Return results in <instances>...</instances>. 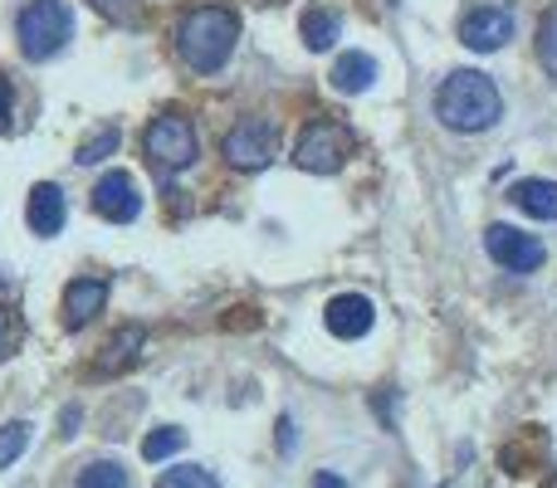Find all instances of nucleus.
I'll return each instance as SVG.
<instances>
[{
    "mask_svg": "<svg viewBox=\"0 0 557 488\" xmlns=\"http://www.w3.org/2000/svg\"><path fill=\"white\" fill-rule=\"evenodd\" d=\"M435 117L450 133H490L504 117V93L480 68H450L435 88Z\"/></svg>",
    "mask_w": 557,
    "mask_h": 488,
    "instance_id": "obj_1",
    "label": "nucleus"
},
{
    "mask_svg": "<svg viewBox=\"0 0 557 488\" xmlns=\"http://www.w3.org/2000/svg\"><path fill=\"white\" fill-rule=\"evenodd\" d=\"M147 157H152L157 166H166V172H182V166L196 162V127L191 117L182 113H162L152 117V127H147Z\"/></svg>",
    "mask_w": 557,
    "mask_h": 488,
    "instance_id": "obj_5",
    "label": "nucleus"
},
{
    "mask_svg": "<svg viewBox=\"0 0 557 488\" xmlns=\"http://www.w3.org/2000/svg\"><path fill=\"white\" fill-rule=\"evenodd\" d=\"M513 39V10L509 5H480L460 20V45H470L474 54L504 49Z\"/></svg>",
    "mask_w": 557,
    "mask_h": 488,
    "instance_id": "obj_8",
    "label": "nucleus"
},
{
    "mask_svg": "<svg viewBox=\"0 0 557 488\" xmlns=\"http://www.w3.org/2000/svg\"><path fill=\"white\" fill-rule=\"evenodd\" d=\"M484 249H490V259L504 264L509 274H533V268H543V259H548L543 240L513 230V225H490V230H484Z\"/></svg>",
    "mask_w": 557,
    "mask_h": 488,
    "instance_id": "obj_7",
    "label": "nucleus"
},
{
    "mask_svg": "<svg viewBox=\"0 0 557 488\" xmlns=\"http://www.w3.org/2000/svg\"><path fill=\"white\" fill-rule=\"evenodd\" d=\"M10 108H15V88H10V78L0 74V133L10 127Z\"/></svg>",
    "mask_w": 557,
    "mask_h": 488,
    "instance_id": "obj_25",
    "label": "nucleus"
},
{
    "mask_svg": "<svg viewBox=\"0 0 557 488\" xmlns=\"http://www.w3.org/2000/svg\"><path fill=\"white\" fill-rule=\"evenodd\" d=\"M176 450H186V430H176V425H162V430H152V435L143 440V460H147V464L172 460Z\"/></svg>",
    "mask_w": 557,
    "mask_h": 488,
    "instance_id": "obj_18",
    "label": "nucleus"
},
{
    "mask_svg": "<svg viewBox=\"0 0 557 488\" xmlns=\"http://www.w3.org/2000/svg\"><path fill=\"white\" fill-rule=\"evenodd\" d=\"M323 323H327V333H333V337H343V342H357V337L372 333L376 303L367 293H337V298H327Z\"/></svg>",
    "mask_w": 557,
    "mask_h": 488,
    "instance_id": "obj_10",
    "label": "nucleus"
},
{
    "mask_svg": "<svg viewBox=\"0 0 557 488\" xmlns=\"http://www.w3.org/2000/svg\"><path fill=\"white\" fill-rule=\"evenodd\" d=\"M539 59L548 74H557V10L543 15V29H539Z\"/></svg>",
    "mask_w": 557,
    "mask_h": 488,
    "instance_id": "obj_22",
    "label": "nucleus"
},
{
    "mask_svg": "<svg viewBox=\"0 0 557 488\" xmlns=\"http://www.w3.org/2000/svg\"><path fill=\"white\" fill-rule=\"evenodd\" d=\"M235 39H240V15L225 5H201L176 29V54L191 74H215L235 54Z\"/></svg>",
    "mask_w": 557,
    "mask_h": 488,
    "instance_id": "obj_2",
    "label": "nucleus"
},
{
    "mask_svg": "<svg viewBox=\"0 0 557 488\" xmlns=\"http://www.w3.org/2000/svg\"><path fill=\"white\" fill-rule=\"evenodd\" d=\"M313 488H347V484L337 479V474H318V479H313Z\"/></svg>",
    "mask_w": 557,
    "mask_h": 488,
    "instance_id": "obj_27",
    "label": "nucleus"
},
{
    "mask_svg": "<svg viewBox=\"0 0 557 488\" xmlns=\"http://www.w3.org/2000/svg\"><path fill=\"white\" fill-rule=\"evenodd\" d=\"M29 435H35V425H29V421L0 425V470H10V464H15L20 454L29 450Z\"/></svg>",
    "mask_w": 557,
    "mask_h": 488,
    "instance_id": "obj_19",
    "label": "nucleus"
},
{
    "mask_svg": "<svg viewBox=\"0 0 557 488\" xmlns=\"http://www.w3.org/2000/svg\"><path fill=\"white\" fill-rule=\"evenodd\" d=\"M69 35H74V10H69V0H29L15 20L20 54L35 59V64L54 59L59 49L69 45Z\"/></svg>",
    "mask_w": 557,
    "mask_h": 488,
    "instance_id": "obj_3",
    "label": "nucleus"
},
{
    "mask_svg": "<svg viewBox=\"0 0 557 488\" xmlns=\"http://www.w3.org/2000/svg\"><path fill=\"white\" fill-rule=\"evenodd\" d=\"M298 29H304V45L313 49V54H323V49H333V39H337V15L323 5H308L304 20H298Z\"/></svg>",
    "mask_w": 557,
    "mask_h": 488,
    "instance_id": "obj_16",
    "label": "nucleus"
},
{
    "mask_svg": "<svg viewBox=\"0 0 557 488\" xmlns=\"http://www.w3.org/2000/svg\"><path fill=\"white\" fill-rule=\"evenodd\" d=\"M143 342H147V333H143L137 323L117 327L113 342H108V356L94 366V372H98V376H117V372H127V366L137 362V352H143Z\"/></svg>",
    "mask_w": 557,
    "mask_h": 488,
    "instance_id": "obj_14",
    "label": "nucleus"
},
{
    "mask_svg": "<svg viewBox=\"0 0 557 488\" xmlns=\"http://www.w3.org/2000/svg\"><path fill=\"white\" fill-rule=\"evenodd\" d=\"M88 201H94V215H103L113 225H133L137 211H143V191H137V182L127 172H108Z\"/></svg>",
    "mask_w": 557,
    "mask_h": 488,
    "instance_id": "obj_9",
    "label": "nucleus"
},
{
    "mask_svg": "<svg viewBox=\"0 0 557 488\" xmlns=\"http://www.w3.org/2000/svg\"><path fill=\"white\" fill-rule=\"evenodd\" d=\"M274 142H278V133L270 117H240L231 127V137H225V162L235 172H264L274 162Z\"/></svg>",
    "mask_w": 557,
    "mask_h": 488,
    "instance_id": "obj_6",
    "label": "nucleus"
},
{
    "mask_svg": "<svg viewBox=\"0 0 557 488\" xmlns=\"http://www.w3.org/2000/svg\"><path fill=\"white\" fill-rule=\"evenodd\" d=\"M103 303H108V284H103V278H69V284H64V327H69V333L88 327L98 313H103Z\"/></svg>",
    "mask_w": 557,
    "mask_h": 488,
    "instance_id": "obj_12",
    "label": "nucleus"
},
{
    "mask_svg": "<svg viewBox=\"0 0 557 488\" xmlns=\"http://www.w3.org/2000/svg\"><path fill=\"white\" fill-rule=\"evenodd\" d=\"M157 488H221V484H215L201 464H176V470H166L162 479H157Z\"/></svg>",
    "mask_w": 557,
    "mask_h": 488,
    "instance_id": "obj_21",
    "label": "nucleus"
},
{
    "mask_svg": "<svg viewBox=\"0 0 557 488\" xmlns=\"http://www.w3.org/2000/svg\"><path fill=\"white\" fill-rule=\"evenodd\" d=\"M113 152H117V127L108 123L103 133H94L84 147H78L74 162H78V166H94V162H103V157H113Z\"/></svg>",
    "mask_w": 557,
    "mask_h": 488,
    "instance_id": "obj_20",
    "label": "nucleus"
},
{
    "mask_svg": "<svg viewBox=\"0 0 557 488\" xmlns=\"http://www.w3.org/2000/svg\"><path fill=\"white\" fill-rule=\"evenodd\" d=\"M347 152H352V137H347V127L318 117V123H308L304 137H298L294 162L304 166V172H313V176H333L337 166L347 162Z\"/></svg>",
    "mask_w": 557,
    "mask_h": 488,
    "instance_id": "obj_4",
    "label": "nucleus"
},
{
    "mask_svg": "<svg viewBox=\"0 0 557 488\" xmlns=\"http://www.w3.org/2000/svg\"><path fill=\"white\" fill-rule=\"evenodd\" d=\"M74 488H127V470L117 460H88L78 470Z\"/></svg>",
    "mask_w": 557,
    "mask_h": 488,
    "instance_id": "obj_17",
    "label": "nucleus"
},
{
    "mask_svg": "<svg viewBox=\"0 0 557 488\" xmlns=\"http://www.w3.org/2000/svg\"><path fill=\"white\" fill-rule=\"evenodd\" d=\"M25 221H29V230H35L39 240L59 235V230H64V221H69V201H64V191H59L54 182H35V186H29Z\"/></svg>",
    "mask_w": 557,
    "mask_h": 488,
    "instance_id": "obj_11",
    "label": "nucleus"
},
{
    "mask_svg": "<svg viewBox=\"0 0 557 488\" xmlns=\"http://www.w3.org/2000/svg\"><path fill=\"white\" fill-rule=\"evenodd\" d=\"M445 488H450V484H445Z\"/></svg>",
    "mask_w": 557,
    "mask_h": 488,
    "instance_id": "obj_28",
    "label": "nucleus"
},
{
    "mask_svg": "<svg viewBox=\"0 0 557 488\" xmlns=\"http://www.w3.org/2000/svg\"><path fill=\"white\" fill-rule=\"evenodd\" d=\"M98 15H108L113 25H137V0H88Z\"/></svg>",
    "mask_w": 557,
    "mask_h": 488,
    "instance_id": "obj_23",
    "label": "nucleus"
},
{
    "mask_svg": "<svg viewBox=\"0 0 557 488\" xmlns=\"http://www.w3.org/2000/svg\"><path fill=\"white\" fill-rule=\"evenodd\" d=\"M294 440H298V435H294V421H288V415H284V421H278V454H288V450H294Z\"/></svg>",
    "mask_w": 557,
    "mask_h": 488,
    "instance_id": "obj_26",
    "label": "nucleus"
},
{
    "mask_svg": "<svg viewBox=\"0 0 557 488\" xmlns=\"http://www.w3.org/2000/svg\"><path fill=\"white\" fill-rule=\"evenodd\" d=\"M509 201L519 205L523 215H533V221H557V182L529 176V182H519L509 191Z\"/></svg>",
    "mask_w": 557,
    "mask_h": 488,
    "instance_id": "obj_13",
    "label": "nucleus"
},
{
    "mask_svg": "<svg viewBox=\"0 0 557 488\" xmlns=\"http://www.w3.org/2000/svg\"><path fill=\"white\" fill-rule=\"evenodd\" d=\"M15 342H20V317L15 308H0V362L15 352Z\"/></svg>",
    "mask_w": 557,
    "mask_h": 488,
    "instance_id": "obj_24",
    "label": "nucleus"
},
{
    "mask_svg": "<svg viewBox=\"0 0 557 488\" xmlns=\"http://www.w3.org/2000/svg\"><path fill=\"white\" fill-rule=\"evenodd\" d=\"M372 84H376L372 54H362V49H352V54H337V64H333V88H337V93H367Z\"/></svg>",
    "mask_w": 557,
    "mask_h": 488,
    "instance_id": "obj_15",
    "label": "nucleus"
}]
</instances>
